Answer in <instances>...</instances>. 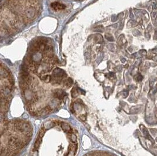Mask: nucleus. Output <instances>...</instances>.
I'll return each instance as SVG.
<instances>
[{
    "label": "nucleus",
    "instance_id": "14",
    "mask_svg": "<svg viewBox=\"0 0 157 156\" xmlns=\"http://www.w3.org/2000/svg\"><path fill=\"white\" fill-rule=\"evenodd\" d=\"M80 119L82 120V121H85L86 120V116L85 115H82L80 116Z\"/></svg>",
    "mask_w": 157,
    "mask_h": 156
},
{
    "label": "nucleus",
    "instance_id": "8",
    "mask_svg": "<svg viewBox=\"0 0 157 156\" xmlns=\"http://www.w3.org/2000/svg\"><path fill=\"white\" fill-rule=\"evenodd\" d=\"M51 77H52L49 75H45V76H43V77H41V79L43 80V81H45V82L49 83L51 81Z\"/></svg>",
    "mask_w": 157,
    "mask_h": 156
},
{
    "label": "nucleus",
    "instance_id": "10",
    "mask_svg": "<svg viewBox=\"0 0 157 156\" xmlns=\"http://www.w3.org/2000/svg\"><path fill=\"white\" fill-rule=\"evenodd\" d=\"M157 15V6L156 5H154V7H153V10L152 12V17L153 18H155Z\"/></svg>",
    "mask_w": 157,
    "mask_h": 156
},
{
    "label": "nucleus",
    "instance_id": "4",
    "mask_svg": "<svg viewBox=\"0 0 157 156\" xmlns=\"http://www.w3.org/2000/svg\"><path fill=\"white\" fill-rule=\"evenodd\" d=\"M43 58L42 54L40 52H35L31 56V60L33 61V62L38 63L41 61Z\"/></svg>",
    "mask_w": 157,
    "mask_h": 156
},
{
    "label": "nucleus",
    "instance_id": "5",
    "mask_svg": "<svg viewBox=\"0 0 157 156\" xmlns=\"http://www.w3.org/2000/svg\"><path fill=\"white\" fill-rule=\"evenodd\" d=\"M140 127H141V130H142V132L143 133V136H144L146 138H148V139H149V140H152V142H154L153 139H152V138H151V136H150V134H149V133L148 132V130H147V129H146V127H145L143 125H141Z\"/></svg>",
    "mask_w": 157,
    "mask_h": 156
},
{
    "label": "nucleus",
    "instance_id": "15",
    "mask_svg": "<svg viewBox=\"0 0 157 156\" xmlns=\"http://www.w3.org/2000/svg\"><path fill=\"white\" fill-rule=\"evenodd\" d=\"M32 156H38V151H35L33 152V154H32Z\"/></svg>",
    "mask_w": 157,
    "mask_h": 156
},
{
    "label": "nucleus",
    "instance_id": "6",
    "mask_svg": "<svg viewBox=\"0 0 157 156\" xmlns=\"http://www.w3.org/2000/svg\"><path fill=\"white\" fill-rule=\"evenodd\" d=\"M72 83H73V81H72V80L71 79V78H68L67 79L64 80V81H63V84H64L65 86L68 87V88L71 86Z\"/></svg>",
    "mask_w": 157,
    "mask_h": 156
},
{
    "label": "nucleus",
    "instance_id": "2",
    "mask_svg": "<svg viewBox=\"0 0 157 156\" xmlns=\"http://www.w3.org/2000/svg\"><path fill=\"white\" fill-rule=\"evenodd\" d=\"M51 7L53 10L56 11L62 10V9L66 8V6L64 4L58 3V2H54V3L51 4Z\"/></svg>",
    "mask_w": 157,
    "mask_h": 156
},
{
    "label": "nucleus",
    "instance_id": "9",
    "mask_svg": "<svg viewBox=\"0 0 157 156\" xmlns=\"http://www.w3.org/2000/svg\"><path fill=\"white\" fill-rule=\"evenodd\" d=\"M78 95V90L75 88H73L71 90V96L73 98H76Z\"/></svg>",
    "mask_w": 157,
    "mask_h": 156
},
{
    "label": "nucleus",
    "instance_id": "1",
    "mask_svg": "<svg viewBox=\"0 0 157 156\" xmlns=\"http://www.w3.org/2000/svg\"><path fill=\"white\" fill-rule=\"evenodd\" d=\"M53 75L54 77L60 78V79L65 77L66 76V72H65L63 70L60 69V68H57V69L54 70V71L53 72Z\"/></svg>",
    "mask_w": 157,
    "mask_h": 156
},
{
    "label": "nucleus",
    "instance_id": "11",
    "mask_svg": "<svg viewBox=\"0 0 157 156\" xmlns=\"http://www.w3.org/2000/svg\"><path fill=\"white\" fill-rule=\"evenodd\" d=\"M44 126L45 128H51V127H52L53 126V123H51V122H49V123H46L45 124H44Z\"/></svg>",
    "mask_w": 157,
    "mask_h": 156
},
{
    "label": "nucleus",
    "instance_id": "13",
    "mask_svg": "<svg viewBox=\"0 0 157 156\" xmlns=\"http://www.w3.org/2000/svg\"><path fill=\"white\" fill-rule=\"evenodd\" d=\"M40 143H41V140H40V137H39L37 139V140L36 141L35 143V148H37L38 147H39L40 144Z\"/></svg>",
    "mask_w": 157,
    "mask_h": 156
},
{
    "label": "nucleus",
    "instance_id": "12",
    "mask_svg": "<svg viewBox=\"0 0 157 156\" xmlns=\"http://www.w3.org/2000/svg\"><path fill=\"white\" fill-rule=\"evenodd\" d=\"M71 140L72 142H76V137L74 134H72L71 136Z\"/></svg>",
    "mask_w": 157,
    "mask_h": 156
},
{
    "label": "nucleus",
    "instance_id": "3",
    "mask_svg": "<svg viewBox=\"0 0 157 156\" xmlns=\"http://www.w3.org/2000/svg\"><path fill=\"white\" fill-rule=\"evenodd\" d=\"M66 95L64 91L62 90H57L54 92V97L59 100H62Z\"/></svg>",
    "mask_w": 157,
    "mask_h": 156
},
{
    "label": "nucleus",
    "instance_id": "7",
    "mask_svg": "<svg viewBox=\"0 0 157 156\" xmlns=\"http://www.w3.org/2000/svg\"><path fill=\"white\" fill-rule=\"evenodd\" d=\"M61 127H62V129L64 130V131H66L67 132H70L71 130V127L69 126L68 124H67V123H62L61 125Z\"/></svg>",
    "mask_w": 157,
    "mask_h": 156
}]
</instances>
